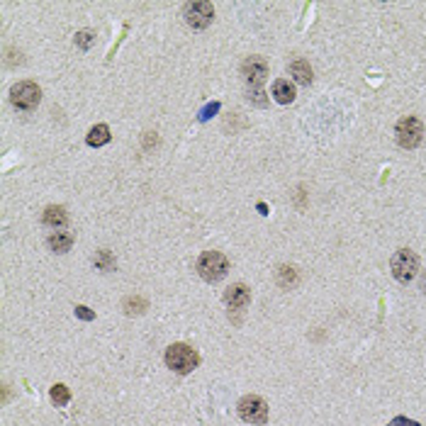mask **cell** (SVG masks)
Instances as JSON below:
<instances>
[{
	"mask_svg": "<svg viewBox=\"0 0 426 426\" xmlns=\"http://www.w3.org/2000/svg\"><path fill=\"white\" fill-rule=\"evenodd\" d=\"M390 426H419V424L417 422H409V419H404V417H397V419H392Z\"/></svg>",
	"mask_w": 426,
	"mask_h": 426,
	"instance_id": "21",
	"label": "cell"
},
{
	"mask_svg": "<svg viewBox=\"0 0 426 426\" xmlns=\"http://www.w3.org/2000/svg\"><path fill=\"white\" fill-rule=\"evenodd\" d=\"M71 246H73V234H68V232H54V234L49 237V249H51V251L66 253Z\"/></svg>",
	"mask_w": 426,
	"mask_h": 426,
	"instance_id": "12",
	"label": "cell"
},
{
	"mask_svg": "<svg viewBox=\"0 0 426 426\" xmlns=\"http://www.w3.org/2000/svg\"><path fill=\"white\" fill-rule=\"evenodd\" d=\"M395 134H397V144L402 149H417L424 139L422 120H417V117H402V120L397 122Z\"/></svg>",
	"mask_w": 426,
	"mask_h": 426,
	"instance_id": "4",
	"label": "cell"
},
{
	"mask_svg": "<svg viewBox=\"0 0 426 426\" xmlns=\"http://www.w3.org/2000/svg\"><path fill=\"white\" fill-rule=\"evenodd\" d=\"M242 73L244 78L251 83V88H258V85L265 81V76H268V63L261 56H249L242 66Z\"/></svg>",
	"mask_w": 426,
	"mask_h": 426,
	"instance_id": "8",
	"label": "cell"
},
{
	"mask_svg": "<svg viewBox=\"0 0 426 426\" xmlns=\"http://www.w3.org/2000/svg\"><path fill=\"white\" fill-rule=\"evenodd\" d=\"M42 222H44L46 227H66L68 225V215L66 210H63L61 205H49L44 210V215H42Z\"/></svg>",
	"mask_w": 426,
	"mask_h": 426,
	"instance_id": "10",
	"label": "cell"
},
{
	"mask_svg": "<svg viewBox=\"0 0 426 426\" xmlns=\"http://www.w3.org/2000/svg\"><path fill=\"white\" fill-rule=\"evenodd\" d=\"M49 397H51V402H54L56 407H66L68 399H71V392H68L66 385H54L49 390Z\"/></svg>",
	"mask_w": 426,
	"mask_h": 426,
	"instance_id": "15",
	"label": "cell"
},
{
	"mask_svg": "<svg viewBox=\"0 0 426 426\" xmlns=\"http://www.w3.org/2000/svg\"><path fill=\"white\" fill-rule=\"evenodd\" d=\"M273 98L278 100L280 105H290L292 100H295V85L285 81V78H278V81L273 83Z\"/></svg>",
	"mask_w": 426,
	"mask_h": 426,
	"instance_id": "11",
	"label": "cell"
},
{
	"mask_svg": "<svg viewBox=\"0 0 426 426\" xmlns=\"http://www.w3.org/2000/svg\"><path fill=\"white\" fill-rule=\"evenodd\" d=\"M95 265H100V268L110 270V268H115V258L110 256V251H100L98 258H95Z\"/></svg>",
	"mask_w": 426,
	"mask_h": 426,
	"instance_id": "18",
	"label": "cell"
},
{
	"mask_svg": "<svg viewBox=\"0 0 426 426\" xmlns=\"http://www.w3.org/2000/svg\"><path fill=\"white\" fill-rule=\"evenodd\" d=\"M76 314H78L81 319H93V317H95L93 312H88V307H76Z\"/></svg>",
	"mask_w": 426,
	"mask_h": 426,
	"instance_id": "22",
	"label": "cell"
},
{
	"mask_svg": "<svg viewBox=\"0 0 426 426\" xmlns=\"http://www.w3.org/2000/svg\"><path fill=\"white\" fill-rule=\"evenodd\" d=\"M198 270H200L202 280H207V283H217V280H222L227 275L229 261H227V256L220 253V251H205L198 261Z\"/></svg>",
	"mask_w": 426,
	"mask_h": 426,
	"instance_id": "2",
	"label": "cell"
},
{
	"mask_svg": "<svg viewBox=\"0 0 426 426\" xmlns=\"http://www.w3.org/2000/svg\"><path fill=\"white\" fill-rule=\"evenodd\" d=\"M390 268H392V275L399 280V283H412L414 275H417L419 270V258L414 251H409V249H399V251L392 256L390 261Z\"/></svg>",
	"mask_w": 426,
	"mask_h": 426,
	"instance_id": "3",
	"label": "cell"
},
{
	"mask_svg": "<svg viewBox=\"0 0 426 426\" xmlns=\"http://www.w3.org/2000/svg\"><path fill=\"white\" fill-rule=\"evenodd\" d=\"M278 280H280V285H283V287L292 285V283L297 280V278H295V270H292V268H280Z\"/></svg>",
	"mask_w": 426,
	"mask_h": 426,
	"instance_id": "19",
	"label": "cell"
},
{
	"mask_svg": "<svg viewBox=\"0 0 426 426\" xmlns=\"http://www.w3.org/2000/svg\"><path fill=\"white\" fill-rule=\"evenodd\" d=\"M200 356L195 353V349H190L188 344H173L166 349V365L173 372H180V375H188L198 368Z\"/></svg>",
	"mask_w": 426,
	"mask_h": 426,
	"instance_id": "1",
	"label": "cell"
},
{
	"mask_svg": "<svg viewBox=\"0 0 426 426\" xmlns=\"http://www.w3.org/2000/svg\"><path fill=\"white\" fill-rule=\"evenodd\" d=\"M225 302H227V307L232 312H242V310H246L249 305H251V290H249L246 285H232L229 290L225 292Z\"/></svg>",
	"mask_w": 426,
	"mask_h": 426,
	"instance_id": "9",
	"label": "cell"
},
{
	"mask_svg": "<svg viewBox=\"0 0 426 426\" xmlns=\"http://www.w3.org/2000/svg\"><path fill=\"white\" fill-rule=\"evenodd\" d=\"M93 42H95V35H93V32H88V30H83V32H78V35H76V44L81 46V49H88Z\"/></svg>",
	"mask_w": 426,
	"mask_h": 426,
	"instance_id": "17",
	"label": "cell"
},
{
	"mask_svg": "<svg viewBox=\"0 0 426 426\" xmlns=\"http://www.w3.org/2000/svg\"><path fill=\"white\" fill-rule=\"evenodd\" d=\"M217 110H220V103H212V105H207V108L205 110H202V120H207V117H210V115H215L217 113Z\"/></svg>",
	"mask_w": 426,
	"mask_h": 426,
	"instance_id": "20",
	"label": "cell"
},
{
	"mask_svg": "<svg viewBox=\"0 0 426 426\" xmlns=\"http://www.w3.org/2000/svg\"><path fill=\"white\" fill-rule=\"evenodd\" d=\"M183 18L193 30H205L212 23V18H215V8L210 3H202V0H198V3H185Z\"/></svg>",
	"mask_w": 426,
	"mask_h": 426,
	"instance_id": "7",
	"label": "cell"
},
{
	"mask_svg": "<svg viewBox=\"0 0 426 426\" xmlns=\"http://www.w3.org/2000/svg\"><path fill=\"white\" fill-rule=\"evenodd\" d=\"M10 100H13V105L18 110H35L42 100V90L32 81H20L10 90Z\"/></svg>",
	"mask_w": 426,
	"mask_h": 426,
	"instance_id": "5",
	"label": "cell"
},
{
	"mask_svg": "<svg viewBox=\"0 0 426 426\" xmlns=\"http://www.w3.org/2000/svg\"><path fill=\"white\" fill-rule=\"evenodd\" d=\"M144 310H146V300H142V297H127L125 300L127 314H142Z\"/></svg>",
	"mask_w": 426,
	"mask_h": 426,
	"instance_id": "16",
	"label": "cell"
},
{
	"mask_svg": "<svg viewBox=\"0 0 426 426\" xmlns=\"http://www.w3.org/2000/svg\"><path fill=\"white\" fill-rule=\"evenodd\" d=\"M239 417L246 424H265L268 422V404L258 395H246L239 399Z\"/></svg>",
	"mask_w": 426,
	"mask_h": 426,
	"instance_id": "6",
	"label": "cell"
},
{
	"mask_svg": "<svg viewBox=\"0 0 426 426\" xmlns=\"http://www.w3.org/2000/svg\"><path fill=\"white\" fill-rule=\"evenodd\" d=\"M90 146H105L110 142V127L108 125H95L93 130L88 132V139Z\"/></svg>",
	"mask_w": 426,
	"mask_h": 426,
	"instance_id": "14",
	"label": "cell"
},
{
	"mask_svg": "<svg viewBox=\"0 0 426 426\" xmlns=\"http://www.w3.org/2000/svg\"><path fill=\"white\" fill-rule=\"evenodd\" d=\"M290 73L295 76V81L300 83V85H310L312 83V68H310V63L307 61H292L290 63Z\"/></svg>",
	"mask_w": 426,
	"mask_h": 426,
	"instance_id": "13",
	"label": "cell"
}]
</instances>
